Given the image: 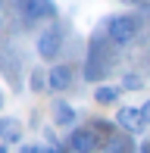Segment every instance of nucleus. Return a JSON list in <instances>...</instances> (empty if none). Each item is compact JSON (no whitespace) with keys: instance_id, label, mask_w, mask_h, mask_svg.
<instances>
[{"instance_id":"f257e3e1","label":"nucleus","mask_w":150,"mask_h":153,"mask_svg":"<svg viewBox=\"0 0 150 153\" xmlns=\"http://www.w3.org/2000/svg\"><path fill=\"white\" fill-rule=\"evenodd\" d=\"M138 31H141V22H138V16H113L110 22H106V34L116 41V44H128V41H134L138 38Z\"/></svg>"},{"instance_id":"f03ea898","label":"nucleus","mask_w":150,"mask_h":153,"mask_svg":"<svg viewBox=\"0 0 150 153\" xmlns=\"http://www.w3.org/2000/svg\"><path fill=\"white\" fill-rule=\"evenodd\" d=\"M116 122L122 125L125 131H144V125H147V113L141 106H119V113H116Z\"/></svg>"},{"instance_id":"7ed1b4c3","label":"nucleus","mask_w":150,"mask_h":153,"mask_svg":"<svg viewBox=\"0 0 150 153\" xmlns=\"http://www.w3.org/2000/svg\"><path fill=\"white\" fill-rule=\"evenodd\" d=\"M69 147L75 153H94L97 150V134L88 128H72L69 131Z\"/></svg>"},{"instance_id":"20e7f679","label":"nucleus","mask_w":150,"mask_h":153,"mask_svg":"<svg viewBox=\"0 0 150 153\" xmlns=\"http://www.w3.org/2000/svg\"><path fill=\"white\" fill-rule=\"evenodd\" d=\"M59 47H63V34H59V28H47L44 34L38 38V53L44 59H53L59 53Z\"/></svg>"},{"instance_id":"39448f33","label":"nucleus","mask_w":150,"mask_h":153,"mask_svg":"<svg viewBox=\"0 0 150 153\" xmlns=\"http://www.w3.org/2000/svg\"><path fill=\"white\" fill-rule=\"evenodd\" d=\"M22 10L28 19H53L56 16V3L53 0H22Z\"/></svg>"},{"instance_id":"423d86ee","label":"nucleus","mask_w":150,"mask_h":153,"mask_svg":"<svg viewBox=\"0 0 150 153\" xmlns=\"http://www.w3.org/2000/svg\"><path fill=\"white\" fill-rule=\"evenodd\" d=\"M72 85V69L69 66H53L50 75H47V88L50 91H66Z\"/></svg>"},{"instance_id":"0eeeda50","label":"nucleus","mask_w":150,"mask_h":153,"mask_svg":"<svg viewBox=\"0 0 150 153\" xmlns=\"http://www.w3.org/2000/svg\"><path fill=\"white\" fill-rule=\"evenodd\" d=\"M0 137H3L6 144H16L19 137H22V125L16 119H0Z\"/></svg>"},{"instance_id":"6e6552de","label":"nucleus","mask_w":150,"mask_h":153,"mask_svg":"<svg viewBox=\"0 0 150 153\" xmlns=\"http://www.w3.org/2000/svg\"><path fill=\"white\" fill-rule=\"evenodd\" d=\"M53 119H56V125L69 128V125L75 122V109H72L66 100H56V106H53Z\"/></svg>"},{"instance_id":"1a4fd4ad","label":"nucleus","mask_w":150,"mask_h":153,"mask_svg":"<svg viewBox=\"0 0 150 153\" xmlns=\"http://www.w3.org/2000/svg\"><path fill=\"white\" fill-rule=\"evenodd\" d=\"M94 100L97 103H116L119 100V88H97V91H94Z\"/></svg>"},{"instance_id":"9d476101","label":"nucleus","mask_w":150,"mask_h":153,"mask_svg":"<svg viewBox=\"0 0 150 153\" xmlns=\"http://www.w3.org/2000/svg\"><path fill=\"white\" fill-rule=\"evenodd\" d=\"M125 88H131V91H134V88H141V78H134V75H128V78H125Z\"/></svg>"},{"instance_id":"9b49d317","label":"nucleus","mask_w":150,"mask_h":153,"mask_svg":"<svg viewBox=\"0 0 150 153\" xmlns=\"http://www.w3.org/2000/svg\"><path fill=\"white\" fill-rule=\"evenodd\" d=\"M41 153H63V147H56V144H47V147H41Z\"/></svg>"},{"instance_id":"f8f14e48","label":"nucleus","mask_w":150,"mask_h":153,"mask_svg":"<svg viewBox=\"0 0 150 153\" xmlns=\"http://www.w3.org/2000/svg\"><path fill=\"white\" fill-rule=\"evenodd\" d=\"M22 153H41V147H22Z\"/></svg>"},{"instance_id":"ddd939ff","label":"nucleus","mask_w":150,"mask_h":153,"mask_svg":"<svg viewBox=\"0 0 150 153\" xmlns=\"http://www.w3.org/2000/svg\"><path fill=\"white\" fill-rule=\"evenodd\" d=\"M141 109H144V113H147V116H150V103H147V106H141Z\"/></svg>"},{"instance_id":"4468645a","label":"nucleus","mask_w":150,"mask_h":153,"mask_svg":"<svg viewBox=\"0 0 150 153\" xmlns=\"http://www.w3.org/2000/svg\"><path fill=\"white\" fill-rule=\"evenodd\" d=\"M0 109H3V91H0Z\"/></svg>"},{"instance_id":"2eb2a0df","label":"nucleus","mask_w":150,"mask_h":153,"mask_svg":"<svg viewBox=\"0 0 150 153\" xmlns=\"http://www.w3.org/2000/svg\"><path fill=\"white\" fill-rule=\"evenodd\" d=\"M0 153H6V147H0Z\"/></svg>"},{"instance_id":"dca6fc26","label":"nucleus","mask_w":150,"mask_h":153,"mask_svg":"<svg viewBox=\"0 0 150 153\" xmlns=\"http://www.w3.org/2000/svg\"><path fill=\"white\" fill-rule=\"evenodd\" d=\"M113 153H125V150H113Z\"/></svg>"}]
</instances>
